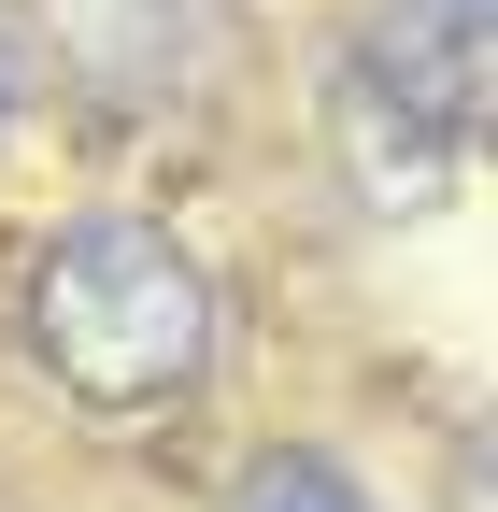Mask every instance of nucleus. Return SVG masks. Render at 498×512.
I'll use <instances>...</instances> for the list:
<instances>
[{
    "mask_svg": "<svg viewBox=\"0 0 498 512\" xmlns=\"http://www.w3.org/2000/svg\"><path fill=\"white\" fill-rule=\"evenodd\" d=\"M228 299L200 271V242L157 214H72L29 256V356L72 413H171L214 384Z\"/></svg>",
    "mask_w": 498,
    "mask_h": 512,
    "instance_id": "nucleus-1",
    "label": "nucleus"
},
{
    "mask_svg": "<svg viewBox=\"0 0 498 512\" xmlns=\"http://www.w3.org/2000/svg\"><path fill=\"white\" fill-rule=\"evenodd\" d=\"M484 128V0H385L342 57V143L370 200H427Z\"/></svg>",
    "mask_w": 498,
    "mask_h": 512,
    "instance_id": "nucleus-2",
    "label": "nucleus"
},
{
    "mask_svg": "<svg viewBox=\"0 0 498 512\" xmlns=\"http://www.w3.org/2000/svg\"><path fill=\"white\" fill-rule=\"evenodd\" d=\"M228 512H370V484H356L342 456H314V441H285V456L242 470V498H228Z\"/></svg>",
    "mask_w": 498,
    "mask_h": 512,
    "instance_id": "nucleus-3",
    "label": "nucleus"
},
{
    "mask_svg": "<svg viewBox=\"0 0 498 512\" xmlns=\"http://www.w3.org/2000/svg\"><path fill=\"white\" fill-rule=\"evenodd\" d=\"M0 128H15V43H0Z\"/></svg>",
    "mask_w": 498,
    "mask_h": 512,
    "instance_id": "nucleus-4",
    "label": "nucleus"
}]
</instances>
